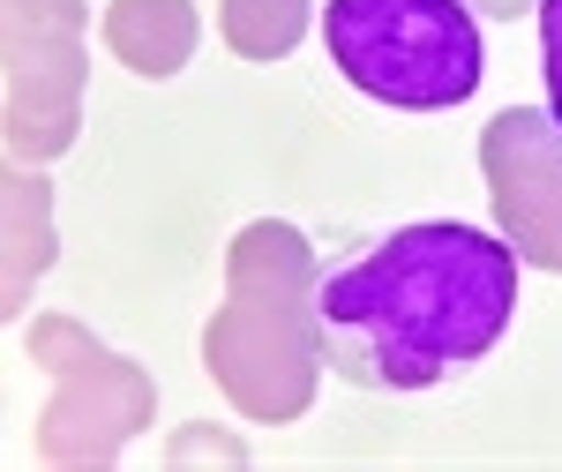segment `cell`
<instances>
[{
    "label": "cell",
    "instance_id": "6da1fadb",
    "mask_svg": "<svg viewBox=\"0 0 562 472\" xmlns=\"http://www.w3.org/2000/svg\"><path fill=\"white\" fill-rule=\"evenodd\" d=\"M518 307V256L480 225H390L307 293L315 352L352 390H435L480 368Z\"/></svg>",
    "mask_w": 562,
    "mask_h": 472
},
{
    "label": "cell",
    "instance_id": "7a4b0ae2",
    "mask_svg": "<svg viewBox=\"0 0 562 472\" xmlns=\"http://www.w3.org/2000/svg\"><path fill=\"white\" fill-rule=\"evenodd\" d=\"M330 60L352 90L397 113H442L480 90L487 45L465 0H330L323 8Z\"/></svg>",
    "mask_w": 562,
    "mask_h": 472
},
{
    "label": "cell",
    "instance_id": "3957f363",
    "mask_svg": "<svg viewBox=\"0 0 562 472\" xmlns=\"http://www.w3.org/2000/svg\"><path fill=\"white\" fill-rule=\"evenodd\" d=\"M540 53H548V105L562 121V0H540Z\"/></svg>",
    "mask_w": 562,
    "mask_h": 472
}]
</instances>
